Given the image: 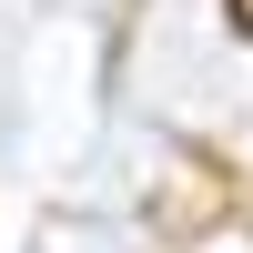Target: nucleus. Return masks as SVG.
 Here are the masks:
<instances>
[{
	"instance_id": "f257e3e1",
	"label": "nucleus",
	"mask_w": 253,
	"mask_h": 253,
	"mask_svg": "<svg viewBox=\"0 0 253 253\" xmlns=\"http://www.w3.org/2000/svg\"><path fill=\"white\" fill-rule=\"evenodd\" d=\"M233 20H243V31H253V0H233Z\"/></svg>"
}]
</instances>
